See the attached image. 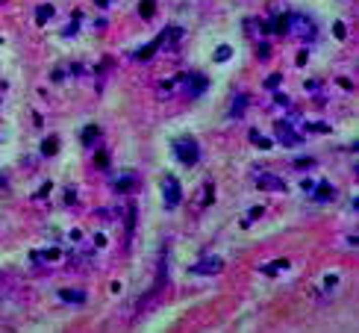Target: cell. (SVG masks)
I'll list each match as a JSON object with an SVG mask.
<instances>
[{
    "instance_id": "6da1fadb",
    "label": "cell",
    "mask_w": 359,
    "mask_h": 333,
    "mask_svg": "<svg viewBox=\"0 0 359 333\" xmlns=\"http://www.w3.org/2000/svg\"><path fill=\"white\" fill-rule=\"evenodd\" d=\"M171 148H174V157L180 159L183 165H197V159H200V145L194 139H188V136L186 139H177Z\"/></svg>"
},
{
    "instance_id": "7a4b0ae2",
    "label": "cell",
    "mask_w": 359,
    "mask_h": 333,
    "mask_svg": "<svg viewBox=\"0 0 359 333\" xmlns=\"http://www.w3.org/2000/svg\"><path fill=\"white\" fill-rule=\"evenodd\" d=\"M286 33H291V35H297V38L306 41V38L315 35V24L303 15H289V30H286Z\"/></svg>"
},
{
    "instance_id": "3957f363",
    "label": "cell",
    "mask_w": 359,
    "mask_h": 333,
    "mask_svg": "<svg viewBox=\"0 0 359 333\" xmlns=\"http://www.w3.org/2000/svg\"><path fill=\"white\" fill-rule=\"evenodd\" d=\"M162 198H165V207H180V201H183V192H180V183H177V177H165L162 180Z\"/></svg>"
},
{
    "instance_id": "277c9868",
    "label": "cell",
    "mask_w": 359,
    "mask_h": 333,
    "mask_svg": "<svg viewBox=\"0 0 359 333\" xmlns=\"http://www.w3.org/2000/svg\"><path fill=\"white\" fill-rule=\"evenodd\" d=\"M274 133H277V139L283 141L286 148L303 145V136H300V133H294V130H291V124H286V121H277V124H274Z\"/></svg>"
},
{
    "instance_id": "5b68a950",
    "label": "cell",
    "mask_w": 359,
    "mask_h": 333,
    "mask_svg": "<svg viewBox=\"0 0 359 333\" xmlns=\"http://www.w3.org/2000/svg\"><path fill=\"white\" fill-rule=\"evenodd\" d=\"M183 83H186V94H191V98H200V94L206 91V86H209V80H206L203 74H197V71L186 74Z\"/></svg>"
},
{
    "instance_id": "8992f818",
    "label": "cell",
    "mask_w": 359,
    "mask_h": 333,
    "mask_svg": "<svg viewBox=\"0 0 359 333\" xmlns=\"http://www.w3.org/2000/svg\"><path fill=\"white\" fill-rule=\"evenodd\" d=\"M221 268H224V260H218V257H206V260L191 265V274H218Z\"/></svg>"
},
{
    "instance_id": "52a82bcc",
    "label": "cell",
    "mask_w": 359,
    "mask_h": 333,
    "mask_svg": "<svg viewBox=\"0 0 359 333\" xmlns=\"http://www.w3.org/2000/svg\"><path fill=\"white\" fill-rule=\"evenodd\" d=\"M259 189H268V192H286V183L277 174H257Z\"/></svg>"
},
{
    "instance_id": "ba28073f",
    "label": "cell",
    "mask_w": 359,
    "mask_h": 333,
    "mask_svg": "<svg viewBox=\"0 0 359 333\" xmlns=\"http://www.w3.org/2000/svg\"><path fill=\"white\" fill-rule=\"evenodd\" d=\"M59 298L65 301V304H86V292L83 289H62Z\"/></svg>"
},
{
    "instance_id": "9c48e42d",
    "label": "cell",
    "mask_w": 359,
    "mask_h": 333,
    "mask_svg": "<svg viewBox=\"0 0 359 333\" xmlns=\"http://www.w3.org/2000/svg\"><path fill=\"white\" fill-rule=\"evenodd\" d=\"M136 186H138V177H133V174L118 177V180H115V192H133Z\"/></svg>"
},
{
    "instance_id": "30bf717a",
    "label": "cell",
    "mask_w": 359,
    "mask_h": 333,
    "mask_svg": "<svg viewBox=\"0 0 359 333\" xmlns=\"http://www.w3.org/2000/svg\"><path fill=\"white\" fill-rule=\"evenodd\" d=\"M312 192L318 201H330V198H336V189H333V183H318V186H312Z\"/></svg>"
},
{
    "instance_id": "8fae6325",
    "label": "cell",
    "mask_w": 359,
    "mask_h": 333,
    "mask_svg": "<svg viewBox=\"0 0 359 333\" xmlns=\"http://www.w3.org/2000/svg\"><path fill=\"white\" fill-rule=\"evenodd\" d=\"M162 41H165V33L159 35V38H153V41H150L147 47H141V51L136 53V59H150V56H153V53H156V47H159Z\"/></svg>"
},
{
    "instance_id": "7c38bea8",
    "label": "cell",
    "mask_w": 359,
    "mask_h": 333,
    "mask_svg": "<svg viewBox=\"0 0 359 333\" xmlns=\"http://www.w3.org/2000/svg\"><path fill=\"white\" fill-rule=\"evenodd\" d=\"M136 207H127V242L133 239V233H136Z\"/></svg>"
},
{
    "instance_id": "4fadbf2b",
    "label": "cell",
    "mask_w": 359,
    "mask_h": 333,
    "mask_svg": "<svg viewBox=\"0 0 359 333\" xmlns=\"http://www.w3.org/2000/svg\"><path fill=\"white\" fill-rule=\"evenodd\" d=\"M53 15V6L50 3H41L38 9H35V24H47V18Z\"/></svg>"
},
{
    "instance_id": "5bb4252c",
    "label": "cell",
    "mask_w": 359,
    "mask_h": 333,
    "mask_svg": "<svg viewBox=\"0 0 359 333\" xmlns=\"http://www.w3.org/2000/svg\"><path fill=\"white\" fill-rule=\"evenodd\" d=\"M97 136H100L97 124H88L86 130H83V136H80V139H83V145H94V139H97Z\"/></svg>"
},
{
    "instance_id": "9a60e30c",
    "label": "cell",
    "mask_w": 359,
    "mask_h": 333,
    "mask_svg": "<svg viewBox=\"0 0 359 333\" xmlns=\"http://www.w3.org/2000/svg\"><path fill=\"white\" fill-rule=\"evenodd\" d=\"M244 106H247V94H239V98L233 101V106H230V118L241 115V112H244Z\"/></svg>"
},
{
    "instance_id": "2e32d148",
    "label": "cell",
    "mask_w": 359,
    "mask_h": 333,
    "mask_svg": "<svg viewBox=\"0 0 359 333\" xmlns=\"http://www.w3.org/2000/svg\"><path fill=\"white\" fill-rule=\"evenodd\" d=\"M250 141H253L257 148H262V151H268V148H271V141L265 139V136H262L259 130H250Z\"/></svg>"
},
{
    "instance_id": "e0dca14e",
    "label": "cell",
    "mask_w": 359,
    "mask_h": 333,
    "mask_svg": "<svg viewBox=\"0 0 359 333\" xmlns=\"http://www.w3.org/2000/svg\"><path fill=\"white\" fill-rule=\"evenodd\" d=\"M212 195H215V186L206 180V183H203V198H200V207H209V204H212Z\"/></svg>"
},
{
    "instance_id": "ac0fdd59",
    "label": "cell",
    "mask_w": 359,
    "mask_h": 333,
    "mask_svg": "<svg viewBox=\"0 0 359 333\" xmlns=\"http://www.w3.org/2000/svg\"><path fill=\"white\" fill-rule=\"evenodd\" d=\"M262 215H265V207H253V210L247 212V218H244L241 224L247 227V224H253V221H257V218H262Z\"/></svg>"
},
{
    "instance_id": "d6986e66",
    "label": "cell",
    "mask_w": 359,
    "mask_h": 333,
    "mask_svg": "<svg viewBox=\"0 0 359 333\" xmlns=\"http://www.w3.org/2000/svg\"><path fill=\"white\" fill-rule=\"evenodd\" d=\"M283 268H289V260H277V263L265 265L262 271H265V274H277V271H283Z\"/></svg>"
},
{
    "instance_id": "ffe728a7",
    "label": "cell",
    "mask_w": 359,
    "mask_h": 333,
    "mask_svg": "<svg viewBox=\"0 0 359 333\" xmlns=\"http://www.w3.org/2000/svg\"><path fill=\"white\" fill-rule=\"evenodd\" d=\"M94 165H97L100 171H106V168H109V154H106V151H97V154H94Z\"/></svg>"
},
{
    "instance_id": "44dd1931",
    "label": "cell",
    "mask_w": 359,
    "mask_h": 333,
    "mask_svg": "<svg viewBox=\"0 0 359 333\" xmlns=\"http://www.w3.org/2000/svg\"><path fill=\"white\" fill-rule=\"evenodd\" d=\"M56 151H59V145H56V139H44V145H41V154H44V157H53Z\"/></svg>"
},
{
    "instance_id": "7402d4cb",
    "label": "cell",
    "mask_w": 359,
    "mask_h": 333,
    "mask_svg": "<svg viewBox=\"0 0 359 333\" xmlns=\"http://www.w3.org/2000/svg\"><path fill=\"white\" fill-rule=\"evenodd\" d=\"M138 12H141V15H144V18H150V15H153V12H156V3H153V0H141V6H138Z\"/></svg>"
},
{
    "instance_id": "603a6c76",
    "label": "cell",
    "mask_w": 359,
    "mask_h": 333,
    "mask_svg": "<svg viewBox=\"0 0 359 333\" xmlns=\"http://www.w3.org/2000/svg\"><path fill=\"white\" fill-rule=\"evenodd\" d=\"M312 165H315V159H312V157L294 159V168H300V171H306V168H312Z\"/></svg>"
},
{
    "instance_id": "cb8c5ba5",
    "label": "cell",
    "mask_w": 359,
    "mask_h": 333,
    "mask_svg": "<svg viewBox=\"0 0 359 333\" xmlns=\"http://www.w3.org/2000/svg\"><path fill=\"white\" fill-rule=\"evenodd\" d=\"M38 257H44V260H59V251H56V248H50V251H44V254H33V260H38Z\"/></svg>"
},
{
    "instance_id": "d4e9b609",
    "label": "cell",
    "mask_w": 359,
    "mask_h": 333,
    "mask_svg": "<svg viewBox=\"0 0 359 333\" xmlns=\"http://www.w3.org/2000/svg\"><path fill=\"white\" fill-rule=\"evenodd\" d=\"M280 80H283V74L277 71V74H271V77L265 80V88H277V86H280Z\"/></svg>"
},
{
    "instance_id": "484cf974",
    "label": "cell",
    "mask_w": 359,
    "mask_h": 333,
    "mask_svg": "<svg viewBox=\"0 0 359 333\" xmlns=\"http://www.w3.org/2000/svg\"><path fill=\"white\" fill-rule=\"evenodd\" d=\"M230 56H233V51H230L227 44H224V47H218V53H215V59H218V62H227Z\"/></svg>"
},
{
    "instance_id": "4316f807",
    "label": "cell",
    "mask_w": 359,
    "mask_h": 333,
    "mask_svg": "<svg viewBox=\"0 0 359 333\" xmlns=\"http://www.w3.org/2000/svg\"><path fill=\"white\" fill-rule=\"evenodd\" d=\"M259 56H262V59H265V56H271V44H268V41H262V44H259Z\"/></svg>"
},
{
    "instance_id": "83f0119b",
    "label": "cell",
    "mask_w": 359,
    "mask_h": 333,
    "mask_svg": "<svg viewBox=\"0 0 359 333\" xmlns=\"http://www.w3.org/2000/svg\"><path fill=\"white\" fill-rule=\"evenodd\" d=\"M274 101H277V104H280V106H286V104H289V98H286V94H280V91L274 94Z\"/></svg>"
},
{
    "instance_id": "f1b7e54d",
    "label": "cell",
    "mask_w": 359,
    "mask_h": 333,
    "mask_svg": "<svg viewBox=\"0 0 359 333\" xmlns=\"http://www.w3.org/2000/svg\"><path fill=\"white\" fill-rule=\"evenodd\" d=\"M97 3H100V6H106V3H109V0H97Z\"/></svg>"
}]
</instances>
